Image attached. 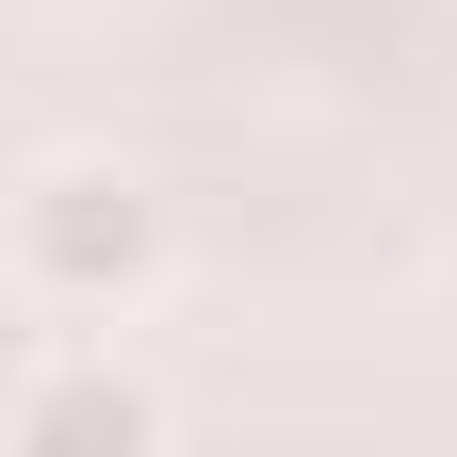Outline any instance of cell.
<instances>
[{"label":"cell","mask_w":457,"mask_h":457,"mask_svg":"<svg viewBox=\"0 0 457 457\" xmlns=\"http://www.w3.org/2000/svg\"><path fill=\"white\" fill-rule=\"evenodd\" d=\"M0 262H17L33 311H131L163 278V196L131 163H33L0 196Z\"/></svg>","instance_id":"cell-1"},{"label":"cell","mask_w":457,"mask_h":457,"mask_svg":"<svg viewBox=\"0 0 457 457\" xmlns=\"http://www.w3.org/2000/svg\"><path fill=\"white\" fill-rule=\"evenodd\" d=\"M17 441H163V392H131V376H49V392H17Z\"/></svg>","instance_id":"cell-2"}]
</instances>
